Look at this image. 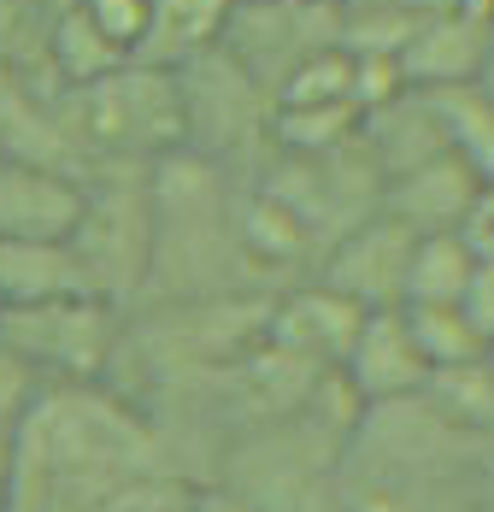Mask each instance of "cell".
I'll return each instance as SVG.
<instances>
[{
  "instance_id": "19",
  "label": "cell",
  "mask_w": 494,
  "mask_h": 512,
  "mask_svg": "<svg viewBox=\"0 0 494 512\" xmlns=\"http://www.w3.org/2000/svg\"><path fill=\"white\" fill-rule=\"evenodd\" d=\"M124 59L130 53L118 48L112 36H100L83 6H59L48 18V71H53V83H59V95L65 89H83V83H100Z\"/></svg>"
},
{
  "instance_id": "21",
  "label": "cell",
  "mask_w": 494,
  "mask_h": 512,
  "mask_svg": "<svg viewBox=\"0 0 494 512\" xmlns=\"http://www.w3.org/2000/svg\"><path fill=\"white\" fill-rule=\"evenodd\" d=\"M418 395L442 412L447 424L494 436V354L483 359H459V365H430Z\"/></svg>"
},
{
  "instance_id": "11",
  "label": "cell",
  "mask_w": 494,
  "mask_h": 512,
  "mask_svg": "<svg viewBox=\"0 0 494 512\" xmlns=\"http://www.w3.org/2000/svg\"><path fill=\"white\" fill-rule=\"evenodd\" d=\"M406 89H442V83H494V30L489 18H471L459 6H436L418 18L412 42L395 59Z\"/></svg>"
},
{
  "instance_id": "23",
  "label": "cell",
  "mask_w": 494,
  "mask_h": 512,
  "mask_svg": "<svg viewBox=\"0 0 494 512\" xmlns=\"http://www.w3.org/2000/svg\"><path fill=\"white\" fill-rule=\"evenodd\" d=\"M42 389H48V377L18 354V348H6V342H0V430H6V436H12V424H18L24 412L36 407V395H42Z\"/></svg>"
},
{
  "instance_id": "28",
  "label": "cell",
  "mask_w": 494,
  "mask_h": 512,
  "mask_svg": "<svg viewBox=\"0 0 494 512\" xmlns=\"http://www.w3.org/2000/svg\"><path fill=\"white\" fill-rule=\"evenodd\" d=\"M36 6H42V12H59V6H71V0H36Z\"/></svg>"
},
{
  "instance_id": "3",
  "label": "cell",
  "mask_w": 494,
  "mask_h": 512,
  "mask_svg": "<svg viewBox=\"0 0 494 512\" xmlns=\"http://www.w3.org/2000/svg\"><path fill=\"white\" fill-rule=\"evenodd\" d=\"M336 465L365 477H400V483H465V477H489L494 436L447 424L424 395H395L359 412Z\"/></svg>"
},
{
  "instance_id": "18",
  "label": "cell",
  "mask_w": 494,
  "mask_h": 512,
  "mask_svg": "<svg viewBox=\"0 0 494 512\" xmlns=\"http://www.w3.org/2000/svg\"><path fill=\"white\" fill-rule=\"evenodd\" d=\"M489 265L477 259L453 230H436V236H412L406 248V277H400V307H453L471 283V271Z\"/></svg>"
},
{
  "instance_id": "12",
  "label": "cell",
  "mask_w": 494,
  "mask_h": 512,
  "mask_svg": "<svg viewBox=\"0 0 494 512\" xmlns=\"http://www.w3.org/2000/svg\"><path fill=\"white\" fill-rule=\"evenodd\" d=\"M489 183L494 177H483L477 165H465L459 154H430L418 165H406V171H395V177H383L377 212H389L412 236H436V230H453L459 212L477 201V189H489Z\"/></svg>"
},
{
  "instance_id": "13",
  "label": "cell",
  "mask_w": 494,
  "mask_h": 512,
  "mask_svg": "<svg viewBox=\"0 0 494 512\" xmlns=\"http://www.w3.org/2000/svg\"><path fill=\"white\" fill-rule=\"evenodd\" d=\"M83 212V177L0 159V242H65Z\"/></svg>"
},
{
  "instance_id": "25",
  "label": "cell",
  "mask_w": 494,
  "mask_h": 512,
  "mask_svg": "<svg viewBox=\"0 0 494 512\" xmlns=\"http://www.w3.org/2000/svg\"><path fill=\"white\" fill-rule=\"evenodd\" d=\"M453 236H459L477 259H489V265H494V183H489V189H477V201L459 212Z\"/></svg>"
},
{
  "instance_id": "5",
  "label": "cell",
  "mask_w": 494,
  "mask_h": 512,
  "mask_svg": "<svg viewBox=\"0 0 494 512\" xmlns=\"http://www.w3.org/2000/svg\"><path fill=\"white\" fill-rule=\"evenodd\" d=\"M83 283L112 307H136L153 265V201L148 171H95L83 177V212L65 236Z\"/></svg>"
},
{
  "instance_id": "15",
  "label": "cell",
  "mask_w": 494,
  "mask_h": 512,
  "mask_svg": "<svg viewBox=\"0 0 494 512\" xmlns=\"http://www.w3.org/2000/svg\"><path fill=\"white\" fill-rule=\"evenodd\" d=\"M359 142L371 148L383 177H395V171H406V165H418V159H430V154H447L424 95L406 89V83H400L395 95H383L377 106L359 112Z\"/></svg>"
},
{
  "instance_id": "14",
  "label": "cell",
  "mask_w": 494,
  "mask_h": 512,
  "mask_svg": "<svg viewBox=\"0 0 494 512\" xmlns=\"http://www.w3.org/2000/svg\"><path fill=\"white\" fill-rule=\"evenodd\" d=\"M336 371L347 377V389L371 407V401L418 395V383H424L430 365L418 354V342H412L400 307H377V312L359 318V330H353V342H347V354H342Z\"/></svg>"
},
{
  "instance_id": "22",
  "label": "cell",
  "mask_w": 494,
  "mask_h": 512,
  "mask_svg": "<svg viewBox=\"0 0 494 512\" xmlns=\"http://www.w3.org/2000/svg\"><path fill=\"white\" fill-rule=\"evenodd\" d=\"M400 318H406L424 365H459V359H483L494 348L483 330H471V318L459 307H400Z\"/></svg>"
},
{
  "instance_id": "27",
  "label": "cell",
  "mask_w": 494,
  "mask_h": 512,
  "mask_svg": "<svg viewBox=\"0 0 494 512\" xmlns=\"http://www.w3.org/2000/svg\"><path fill=\"white\" fill-rule=\"evenodd\" d=\"M6 501H12V436L0 430V512H6Z\"/></svg>"
},
{
  "instance_id": "8",
  "label": "cell",
  "mask_w": 494,
  "mask_h": 512,
  "mask_svg": "<svg viewBox=\"0 0 494 512\" xmlns=\"http://www.w3.org/2000/svg\"><path fill=\"white\" fill-rule=\"evenodd\" d=\"M218 48L271 95L300 59L342 48V0H236Z\"/></svg>"
},
{
  "instance_id": "6",
  "label": "cell",
  "mask_w": 494,
  "mask_h": 512,
  "mask_svg": "<svg viewBox=\"0 0 494 512\" xmlns=\"http://www.w3.org/2000/svg\"><path fill=\"white\" fill-rule=\"evenodd\" d=\"M177 95L189 154L224 165L242 183L271 159V95L224 48H206L200 59L177 65Z\"/></svg>"
},
{
  "instance_id": "1",
  "label": "cell",
  "mask_w": 494,
  "mask_h": 512,
  "mask_svg": "<svg viewBox=\"0 0 494 512\" xmlns=\"http://www.w3.org/2000/svg\"><path fill=\"white\" fill-rule=\"evenodd\" d=\"M200 483L112 383H48L12 424L6 512H183Z\"/></svg>"
},
{
  "instance_id": "20",
  "label": "cell",
  "mask_w": 494,
  "mask_h": 512,
  "mask_svg": "<svg viewBox=\"0 0 494 512\" xmlns=\"http://www.w3.org/2000/svg\"><path fill=\"white\" fill-rule=\"evenodd\" d=\"M71 289H89V283L65 242H0V307L48 301V295H71Z\"/></svg>"
},
{
  "instance_id": "26",
  "label": "cell",
  "mask_w": 494,
  "mask_h": 512,
  "mask_svg": "<svg viewBox=\"0 0 494 512\" xmlns=\"http://www.w3.org/2000/svg\"><path fill=\"white\" fill-rule=\"evenodd\" d=\"M453 307L471 318V330H483L494 342V265H477V271H471V283H465V295H459Z\"/></svg>"
},
{
  "instance_id": "10",
  "label": "cell",
  "mask_w": 494,
  "mask_h": 512,
  "mask_svg": "<svg viewBox=\"0 0 494 512\" xmlns=\"http://www.w3.org/2000/svg\"><path fill=\"white\" fill-rule=\"evenodd\" d=\"M359 318H365V307H353V301L336 295L330 283L295 277V283H283V289L265 295V324H259V336L277 342L283 354H295V359H306V365H318V371H330V365H342L347 342H353V330H359Z\"/></svg>"
},
{
  "instance_id": "2",
  "label": "cell",
  "mask_w": 494,
  "mask_h": 512,
  "mask_svg": "<svg viewBox=\"0 0 494 512\" xmlns=\"http://www.w3.org/2000/svg\"><path fill=\"white\" fill-rule=\"evenodd\" d=\"M71 148L83 159V177L95 171H148L153 159L183 148V95H177V71L124 59L118 71H106L100 83L65 89L59 95Z\"/></svg>"
},
{
  "instance_id": "4",
  "label": "cell",
  "mask_w": 494,
  "mask_h": 512,
  "mask_svg": "<svg viewBox=\"0 0 494 512\" xmlns=\"http://www.w3.org/2000/svg\"><path fill=\"white\" fill-rule=\"evenodd\" d=\"M342 448H347L342 430H330L324 418H312L300 407L289 418L230 430L218 460H212V483L242 495L253 512H295L318 483H330Z\"/></svg>"
},
{
  "instance_id": "16",
  "label": "cell",
  "mask_w": 494,
  "mask_h": 512,
  "mask_svg": "<svg viewBox=\"0 0 494 512\" xmlns=\"http://www.w3.org/2000/svg\"><path fill=\"white\" fill-rule=\"evenodd\" d=\"M230 6H236V0H153L148 36H142L136 59H142V65H165V71L200 59L206 48L224 42Z\"/></svg>"
},
{
  "instance_id": "9",
  "label": "cell",
  "mask_w": 494,
  "mask_h": 512,
  "mask_svg": "<svg viewBox=\"0 0 494 512\" xmlns=\"http://www.w3.org/2000/svg\"><path fill=\"white\" fill-rule=\"evenodd\" d=\"M406 248L412 230L395 224L389 212H365L353 218L342 236L318 254V283H330L336 295H347L353 307L377 312V307H400V277H406Z\"/></svg>"
},
{
  "instance_id": "24",
  "label": "cell",
  "mask_w": 494,
  "mask_h": 512,
  "mask_svg": "<svg viewBox=\"0 0 494 512\" xmlns=\"http://www.w3.org/2000/svg\"><path fill=\"white\" fill-rule=\"evenodd\" d=\"M71 6H83V12H89V24H95L100 36H112L118 48L136 59L142 36H148V12H153V0H71Z\"/></svg>"
},
{
  "instance_id": "17",
  "label": "cell",
  "mask_w": 494,
  "mask_h": 512,
  "mask_svg": "<svg viewBox=\"0 0 494 512\" xmlns=\"http://www.w3.org/2000/svg\"><path fill=\"white\" fill-rule=\"evenodd\" d=\"M418 95L436 118V136L447 154H459L483 177H494V83H442V89H418Z\"/></svg>"
},
{
  "instance_id": "7",
  "label": "cell",
  "mask_w": 494,
  "mask_h": 512,
  "mask_svg": "<svg viewBox=\"0 0 494 512\" xmlns=\"http://www.w3.org/2000/svg\"><path fill=\"white\" fill-rule=\"evenodd\" d=\"M118 336H124V307L89 289L0 307V342L18 348L48 383H106Z\"/></svg>"
}]
</instances>
